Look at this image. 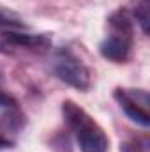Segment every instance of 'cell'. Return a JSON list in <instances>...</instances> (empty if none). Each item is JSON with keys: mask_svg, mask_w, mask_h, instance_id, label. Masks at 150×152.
Instances as JSON below:
<instances>
[{"mask_svg": "<svg viewBox=\"0 0 150 152\" xmlns=\"http://www.w3.org/2000/svg\"><path fill=\"white\" fill-rule=\"evenodd\" d=\"M115 99L118 101L120 108L133 122L149 127L150 115H149V94L145 90H129V88H117Z\"/></svg>", "mask_w": 150, "mask_h": 152, "instance_id": "3", "label": "cell"}, {"mask_svg": "<svg viewBox=\"0 0 150 152\" xmlns=\"http://www.w3.org/2000/svg\"><path fill=\"white\" fill-rule=\"evenodd\" d=\"M11 147H12V142L7 140V138H4V136L0 134V151H2V149H11Z\"/></svg>", "mask_w": 150, "mask_h": 152, "instance_id": "10", "label": "cell"}, {"mask_svg": "<svg viewBox=\"0 0 150 152\" xmlns=\"http://www.w3.org/2000/svg\"><path fill=\"white\" fill-rule=\"evenodd\" d=\"M131 46H133V36H124V34L111 32V36H108V37L101 42L99 51L108 60L125 62L129 58Z\"/></svg>", "mask_w": 150, "mask_h": 152, "instance_id": "5", "label": "cell"}, {"mask_svg": "<svg viewBox=\"0 0 150 152\" xmlns=\"http://www.w3.org/2000/svg\"><path fill=\"white\" fill-rule=\"evenodd\" d=\"M0 124H2V127H4V129L18 131V129L25 124V117L20 113V112H16V108H12V112H11V113H7V115H4V117H2Z\"/></svg>", "mask_w": 150, "mask_h": 152, "instance_id": "8", "label": "cell"}, {"mask_svg": "<svg viewBox=\"0 0 150 152\" xmlns=\"http://www.w3.org/2000/svg\"><path fill=\"white\" fill-rule=\"evenodd\" d=\"M51 67H53V73L58 76V80H62L69 87L83 90V92L88 90V87H90V71L87 69V66L71 50L62 48V50L55 51Z\"/></svg>", "mask_w": 150, "mask_h": 152, "instance_id": "2", "label": "cell"}, {"mask_svg": "<svg viewBox=\"0 0 150 152\" xmlns=\"http://www.w3.org/2000/svg\"><path fill=\"white\" fill-rule=\"evenodd\" d=\"M27 23L21 20V16H18L16 12L0 7V30L9 32V30H25Z\"/></svg>", "mask_w": 150, "mask_h": 152, "instance_id": "7", "label": "cell"}, {"mask_svg": "<svg viewBox=\"0 0 150 152\" xmlns=\"http://www.w3.org/2000/svg\"><path fill=\"white\" fill-rule=\"evenodd\" d=\"M2 48H16V50H28V51H46L51 46V39L44 34L32 36L21 30H9L4 32L0 37Z\"/></svg>", "mask_w": 150, "mask_h": 152, "instance_id": "4", "label": "cell"}, {"mask_svg": "<svg viewBox=\"0 0 150 152\" xmlns=\"http://www.w3.org/2000/svg\"><path fill=\"white\" fill-rule=\"evenodd\" d=\"M133 16L138 21L143 34H149L150 27V0H133Z\"/></svg>", "mask_w": 150, "mask_h": 152, "instance_id": "6", "label": "cell"}, {"mask_svg": "<svg viewBox=\"0 0 150 152\" xmlns=\"http://www.w3.org/2000/svg\"><path fill=\"white\" fill-rule=\"evenodd\" d=\"M16 106H18L16 99H14L12 96H9V94H5V92H2V90H0V108L12 110V108H16Z\"/></svg>", "mask_w": 150, "mask_h": 152, "instance_id": "9", "label": "cell"}, {"mask_svg": "<svg viewBox=\"0 0 150 152\" xmlns=\"http://www.w3.org/2000/svg\"><path fill=\"white\" fill-rule=\"evenodd\" d=\"M64 117L69 124V127L74 131L76 142L81 152H108L110 151V140L104 134V131L94 122V118L81 110L73 101H66L62 106Z\"/></svg>", "mask_w": 150, "mask_h": 152, "instance_id": "1", "label": "cell"}]
</instances>
